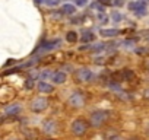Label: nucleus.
<instances>
[{
  "label": "nucleus",
  "instance_id": "nucleus-19",
  "mask_svg": "<svg viewBox=\"0 0 149 140\" xmlns=\"http://www.w3.org/2000/svg\"><path fill=\"white\" fill-rule=\"evenodd\" d=\"M134 44H136V40H124V41H123V45H124L126 48L134 47Z\"/></svg>",
  "mask_w": 149,
  "mask_h": 140
},
{
  "label": "nucleus",
  "instance_id": "nucleus-7",
  "mask_svg": "<svg viewBox=\"0 0 149 140\" xmlns=\"http://www.w3.org/2000/svg\"><path fill=\"white\" fill-rule=\"evenodd\" d=\"M47 107H48V101H47L45 98H35V99L31 102V108H32V111H35V112H41V111H44Z\"/></svg>",
  "mask_w": 149,
  "mask_h": 140
},
{
  "label": "nucleus",
  "instance_id": "nucleus-1",
  "mask_svg": "<svg viewBox=\"0 0 149 140\" xmlns=\"http://www.w3.org/2000/svg\"><path fill=\"white\" fill-rule=\"evenodd\" d=\"M107 120H108V112L107 111H94L89 117V123H91L92 127H101Z\"/></svg>",
  "mask_w": 149,
  "mask_h": 140
},
{
  "label": "nucleus",
  "instance_id": "nucleus-3",
  "mask_svg": "<svg viewBox=\"0 0 149 140\" xmlns=\"http://www.w3.org/2000/svg\"><path fill=\"white\" fill-rule=\"evenodd\" d=\"M129 9L136 13V16H145L146 15V5L145 0H137V2L129 3Z\"/></svg>",
  "mask_w": 149,
  "mask_h": 140
},
{
  "label": "nucleus",
  "instance_id": "nucleus-4",
  "mask_svg": "<svg viewBox=\"0 0 149 140\" xmlns=\"http://www.w3.org/2000/svg\"><path fill=\"white\" fill-rule=\"evenodd\" d=\"M76 78H78V80L86 82V83L95 80V75L92 73V70H89V69H81V70H78V72H76Z\"/></svg>",
  "mask_w": 149,
  "mask_h": 140
},
{
  "label": "nucleus",
  "instance_id": "nucleus-20",
  "mask_svg": "<svg viewBox=\"0 0 149 140\" xmlns=\"http://www.w3.org/2000/svg\"><path fill=\"white\" fill-rule=\"evenodd\" d=\"M98 3H101L102 6H111L114 2L113 0H98Z\"/></svg>",
  "mask_w": 149,
  "mask_h": 140
},
{
  "label": "nucleus",
  "instance_id": "nucleus-11",
  "mask_svg": "<svg viewBox=\"0 0 149 140\" xmlns=\"http://www.w3.org/2000/svg\"><path fill=\"white\" fill-rule=\"evenodd\" d=\"M38 91L42 92V94H51L54 91V86L50 85V83H47V82H40L38 83Z\"/></svg>",
  "mask_w": 149,
  "mask_h": 140
},
{
  "label": "nucleus",
  "instance_id": "nucleus-10",
  "mask_svg": "<svg viewBox=\"0 0 149 140\" xmlns=\"http://www.w3.org/2000/svg\"><path fill=\"white\" fill-rule=\"evenodd\" d=\"M21 111V105L19 104H12V105H8L6 108H5V114L6 115H16L18 112Z\"/></svg>",
  "mask_w": 149,
  "mask_h": 140
},
{
  "label": "nucleus",
  "instance_id": "nucleus-16",
  "mask_svg": "<svg viewBox=\"0 0 149 140\" xmlns=\"http://www.w3.org/2000/svg\"><path fill=\"white\" fill-rule=\"evenodd\" d=\"M133 72L132 70H129V69H124V70H121V78L123 79H133Z\"/></svg>",
  "mask_w": 149,
  "mask_h": 140
},
{
  "label": "nucleus",
  "instance_id": "nucleus-2",
  "mask_svg": "<svg viewBox=\"0 0 149 140\" xmlns=\"http://www.w3.org/2000/svg\"><path fill=\"white\" fill-rule=\"evenodd\" d=\"M72 128V133L74 136H84L86 131H88V123L82 118H78V120H74L70 125Z\"/></svg>",
  "mask_w": 149,
  "mask_h": 140
},
{
  "label": "nucleus",
  "instance_id": "nucleus-17",
  "mask_svg": "<svg viewBox=\"0 0 149 140\" xmlns=\"http://www.w3.org/2000/svg\"><path fill=\"white\" fill-rule=\"evenodd\" d=\"M111 19H113L116 24H118V22L123 19V16H121V13H120V12H113V13H111Z\"/></svg>",
  "mask_w": 149,
  "mask_h": 140
},
{
  "label": "nucleus",
  "instance_id": "nucleus-21",
  "mask_svg": "<svg viewBox=\"0 0 149 140\" xmlns=\"http://www.w3.org/2000/svg\"><path fill=\"white\" fill-rule=\"evenodd\" d=\"M58 2H60V0H45V3L48 6H56V5H58Z\"/></svg>",
  "mask_w": 149,
  "mask_h": 140
},
{
  "label": "nucleus",
  "instance_id": "nucleus-26",
  "mask_svg": "<svg viewBox=\"0 0 149 140\" xmlns=\"http://www.w3.org/2000/svg\"><path fill=\"white\" fill-rule=\"evenodd\" d=\"M35 3H42V2H45V0H34Z\"/></svg>",
  "mask_w": 149,
  "mask_h": 140
},
{
  "label": "nucleus",
  "instance_id": "nucleus-6",
  "mask_svg": "<svg viewBox=\"0 0 149 140\" xmlns=\"http://www.w3.org/2000/svg\"><path fill=\"white\" fill-rule=\"evenodd\" d=\"M58 45H60V40L58 38L57 40H51V41H45L35 50V53H47V51H50V50H53V48H56Z\"/></svg>",
  "mask_w": 149,
  "mask_h": 140
},
{
  "label": "nucleus",
  "instance_id": "nucleus-13",
  "mask_svg": "<svg viewBox=\"0 0 149 140\" xmlns=\"http://www.w3.org/2000/svg\"><path fill=\"white\" fill-rule=\"evenodd\" d=\"M74 12H76V8L70 3H66L61 6V13H64V15H73Z\"/></svg>",
  "mask_w": 149,
  "mask_h": 140
},
{
  "label": "nucleus",
  "instance_id": "nucleus-14",
  "mask_svg": "<svg viewBox=\"0 0 149 140\" xmlns=\"http://www.w3.org/2000/svg\"><path fill=\"white\" fill-rule=\"evenodd\" d=\"M95 40V35L94 32H85L82 37H81V42H91Z\"/></svg>",
  "mask_w": 149,
  "mask_h": 140
},
{
  "label": "nucleus",
  "instance_id": "nucleus-25",
  "mask_svg": "<svg viewBox=\"0 0 149 140\" xmlns=\"http://www.w3.org/2000/svg\"><path fill=\"white\" fill-rule=\"evenodd\" d=\"M100 19H101V21H104V22H107V16H105V15H102V13L100 15Z\"/></svg>",
  "mask_w": 149,
  "mask_h": 140
},
{
  "label": "nucleus",
  "instance_id": "nucleus-5",
  "mask_svg": "<svg viewBox=\"0 0 149 140\" xmlns=\"http://www.w3.org/2000/svg\"><path fill=\"white\" fill-rule=\"evenodd\" d=\"M84 104H85V99L81 92H73L69 96V105L73 108H81V107H84Z\"/></svg>",
  "mask_w": 149,
  "mask_h": 140
},
{
  "label": "nucleus",
  "instance_id": "nucleus-27",
  "mask_svg": "<svg viewBox=\"0 0 149 140\" xmlns=\"http://www.w3.org/2000/svg\"><path fill=\"white\" fill-rule=\"evenodd\" d=\"M146 134L149 136V124H148V128H146Z\"/></svg>",
  "mask_w": 149,
  "mask_h": 140
},
{
  "label": "nucleus",
  "instance_id": "nucleus-15",
  "mask_svg": "<svg viewBox=\"0 0 149 140\" xmlns=\"http://www.w3.org/2000/svg\"><path fill=\"white\" fill-rule=\"evenodd\" d=\"M66 40H67L69 42H76V41H78V34L74 32V31H69V32L66 34Z\"/></svg>",
  "mask_w": 149,
  "mask_h": 140
},
{
  "label": "nucleus",
  "instance_id": "nucleus-23",
  "mask_svg": "<svg viewBox=\"0 0 149 140\" xmlns=\"http://www.w3.org/2000/svg\"><path fill=\"white\" fill-rule=\"evenodd\" d=\"M25 86H26L28 89H31V88L34 86V80H32V79H29V80H26V85H25Z\"/></svg>",
  "mask_w": 149,
  "mask_h": 140
},
{
  "label": "nucleus",
  "instance_id": "nucleus-8",
  "mask_svg": "<svg viewBox=\"0 0 149 140\" xmlns=\"http://www.w3.org/2000/svg\"><path fill=\"white\" fill-rule=\"evenodd\" d=\"M42 130H44V133H47V134H53V133L57 130V124H56V121H53V120H47V121H44V124H42Z\"/></svg>",
  "mask_w": 149,
  "mask_h": 140
},
{
  "label": "nucleus",
  "instance_id": "nucleus-22",
  "mask_svg": "<svg viewBox=\"0 0 149 140\" xmlns=\"http://www.w3.org/2000/svg\"><path fill=\"white\" fill-rule=\"evenodd\" d=\"M76 5L78 6H86L88 5V0H76Z\"/></svg>",
  "mask_w": 149,
  "mask_h": 140
},
{
  "label": "nucleus",
  "instance_id": "nucleus-18",
  "mask_svg": "<svg viewBox=\"0 0 149 140\" xmlns=\"http://www.w3.org/2000/svg\"><path fill=\"white\" fill-rule=\"evenodd\" d=\"M105 44H95L94 47H91V51H94V53H98V51H102V50H105Z\"/></svg>",
  "mask_w": 149,
  "mask_h": 140
},
{
  "label": "nucleus",
  "instance_id": "nucleus-9",
  "mask_svg": "<svg viewBox=\"0 0 149 140\" xmlns=\"http://www.w3.org/2000/svg\"><path fill=\"white\" fill-rule=\"evenodd\" d=\"M51 82H54V83H57V85L64 83V82H66V73H63V72H54V73L51 75Z\"/></svg>",
  "mask_w": 149,
  "mask_h": 140
},
{
  "label": "nucleus",
  "instance_id": "nucleus-12",
  "mask_svg": "<svg viewBox=\"0 0 149 140\" xmlns=\"http://www.w3.org/2000/svg\"><path fill=\"white\" fill-rule=\"evenodd\" d=\"M121 31L118 29H101L100 31V35H102L104 38H113V37H117Z\"/></svg>",
  "mask_w": 149,
  "mask_h": 140
},
{
  "label": "nucleus",
  "instance_id": "nucleus-24",
  "mask_svg": "<svg viewBox=\"0 0 149 140\" xmlns=\"http://www.w3.org/2000/svg\"><path fill=\"white\" fill-rule=\"evenodd\" d=\"M113 5H116V6H123V0H114Z\"/></svg>",
  "mask_w": 149,
  "mask_h": 140
}]
</instances>
